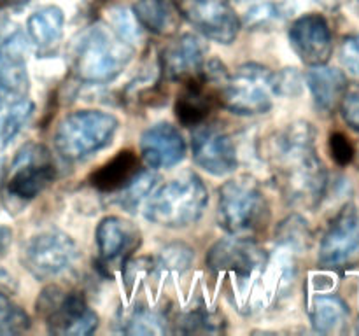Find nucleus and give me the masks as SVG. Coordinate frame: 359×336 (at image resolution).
<instances>
[{
  "label": "nucleus",
  "instance_id": "nucleus-2",
  "mask_svg": "<svg viewBox=\"0 0 359 336\" xmlns=\"http://www.w3.org/2000/svg\"><path fill=\"white\" fill-rule=\"evenodd\" d=\"M135 48L119 38L107 23L91 27L77 46L74 70L86 84H109L130 65Z\"/></svg>",
  "mask_w": 359,
  "mask_h": 336
},
{
  "label": "nucleus",
  "instance_id": "nucleus-4",
  "mask_svg": "<svg viewBox=\"0 0 359 336\" xmlns=\"http://www.w3.org/2000/svg\"><path fill=\"white\" fill-rule=\"evenodd\" d=\"M118 128V118L111 112L81 108L58 122L53 142L63 160L83 161L111 146Z\"/></svg>",
  "mask_w": 359,
  "mask_h": 336
},
{
  "label": "nucleus",
  "instance_id": "nucleus-10",
  "mask_svg": "<svg viewBox=\"0 0 359 336\" xmlns=\"http://www.w3.org/2000/svg\"><path fill=\"white\" fill-rule=\"evenodd\" d=\"M359 262V210L347 203L323 234L319 265L328 270L351 268Z\"/></svg>",
  "mask_w": 359,
  "mask_h": 336
},
{
  "label": "nucleus",
  "instance_id": "nucleus-3",
  "mask_svg": "<svg viewBox=\"0 0 359 336\" xmlns=\"http://www.w3.org/2000/svg\"><path fill=\"white\" fill-rule=\"evenodd\" d=\"M207 203L209 191L203 181L195 172H186L151 192L144 216L149 223L177 230L195 224L207 209Z\"/></svg>",
  "mask_w": 359,
  "mask_h": 336
},
{
  "label": "nucleus",
  "instance_id": "nucleus-25",
  "mask_svg": "<svg viewBox=\"0 0 359 336\" xmlns=\"http://www.w3.org/2000/svg\"><path fill=\"white\" fill-rule=\"evenodd\" d=\"M168 324L172 322L163 312L149 307H135L123 317L121 331L126 335H163L170 331Z\"/></svg>",
  "mask_w": 359,
  "mask_h": 336
},
{
  "label": "nucleus",
  "instance_id": "nucleus-36",
  "mask_svg": "<svg viewBox=\"0 0 359 336\" xmlns=\"http://www.w3.org/2000/svg\"><path fill=\"white\" fill-rule=\"evenodd\" d=\"M330 154L337 164L347 167L354 160V146L349 136L340 132L332 133L330 135Z\"/></svg>",
  "mask_w": 359,
  "mask_h": 336
},
{
  "label": "nucleus",
  "instance_id": "nucleus-14",
  "mask_svg": "<svg viewBox=\"0 0 359 336\" xmlns=\"http://www.w3.org/2000/svg\"><path fill=\"white\" fill-rule=\"evenodd\" d=\"M98 251V266L105 273L125 266L133 252L142 244L140 230L130 220L119 216H107L98 223L95 231Z\"/></svg>",
  "mask_w": 359,
  "mask_h": 336
},
{
  "label": "nucleus",
  "instance_id": "nucleus-40",
  "mask_svg": "<svg viewBox=\"0 0 359 336\" xmlns=\"http://www.w3.org/2000/svg\"><path fill=\"white\" fill-rule=\"evenodd\" d=\"M356 331L359 332V321H358V329H356Z\"/></svg>",
  "mask_w": 359,
  "mask_h": 336
},
{
  "label": "nucleus",
  "instance_id": "nucleus-22",
  "mask_svg": "<svg viewBox=\"0 0 359 336\" xmlns=\"http://www.w3.org/2000/svg\"><path fill=\"white\" fill-rule=\"evenodd\" d=\"M65 28V14L58 6H44L32 13L27 21L28 41L39 52H51L60 44Z\"/></svg>",
  "mask_w": 359,
  "mask_h": 336
},
{
  "label": "nucleus",
  "instance_id": "nucleus-28",
  "mask_svg": "<svg viewBox=\"0 0 359 336\" xmlns=\"http://www.w3.org/2000/svg\"><path fill=\"white\" fill-rule=\"evenodd\" d=\"M277 244L284 252L298 254V252L307 251L311 244V231H309L307 220L302 219L300 216H290L284 219L277 227Z\"/></svg>",
  "mask_w": 359,
  "mask_h": 336
},
{
  "label": "nucleus",
  "instance_id": "nucleus-32",
  "mask_svg": "<svg viewBox=\"0 0 359 336\" xmlns=\"http://www.w3.org/2000/svg\"><path fill=\"white\" fill-rule=\"evenodd\" d=\"M30 328V317L0 289V335H16Z\"/></svg>",
  "mask_w": 359,
  "mask_h": 336
},
{
  "label": "nucleus",
  "instance_id": "nucleus-39",
  "mask_svg": "<svg viewBox=\"0 0 359 336\" xmlns=\"http://www.w3.org/2000/svg\"><path fill=\"white\" fill-rule=\"evenodd\" d=\"M13 2H18V0H0V6H9Z\"/></svg>",
  "mask_w": 359,
  "mask_h": 336
},
{
  "label": "nucleus",
  "instance_id": "nucleus-15",
  "mask_svg": "<svg viewBox=\"0 0 359 336\" xmlns=\"http://www.w3.org/2000/svg\"><path fill=\"white\" fill-rule=\"evenodd\" d=\"M193 160L214 177H223L237 168V149L231 136L217 125L202 122L191 136Z\"/></svg>",
  "mask_w": 359,
  "mask_h": 336
},
{
  "label": "nucleus",
  "instance_id": "nucleus-13",
  "mask_svg": "<svg viewBox=\"0 0 359 336\" xmlns=\"http://www.w3.org/2000/svg\"><path fill=\"white\" fill-rule=\"evenodd\" d=\"M28 38L20 28L0 31V102L11 104L27 97Z\"/></svg>",
  "mask_w": 359,
  "mask_h": 336
},
{
  "label": "nucleus",
  "instance_id": "nucleus-37",
  "mask_svg": "<svg viewBox=\"0 0 359 336\" xmlns=\"http://www.w3.org/2000/svg\"><path fill=\"white\" fill-rule=\"evenodd\" d=\"M340 114L347 126H351L354 132H359V88L346 93L340 104Z\"/></svg>",
  "mask_w": 359,
  "mask_h": 336
},
{
  "label": "nucleus",
  "instance_id": "nucleus-11",
  "mask_svg": "<svg viewBox=\"0 0 359 336\" xmlns=\"http://www.w3.org/2000/svg\"><path fill=\"white\" fill-rule=\"evenodd\" d=\"M55 164L48 149L41 144H27L18 150L13 161L7 195L20 202H30L55 181Z\"/></svg>",
  "mask_w": 359,
  "mask_h": 336
},
{
  "label": "nucleus",
  "instance_id": "nucleus-34",
  "mask_svg": "<svg viewBox=\"0 0 359 336\" xmlns=\"http://www.w3.org/2000/svg\"><path fill=\"white\" fill-rule=\"evenodd\" d=\"M304 83L305 77L297 69H291V66H286V69L279 70V72H272V77H270V86H272L273 97H298L304 91Z\"/></svg>",
  "mask_w": 359,
  "mask_h": 336
},
{
  "label": "nucleus",
  "instance_id": "nucleus-31",
  "mask_svg": "<svg viewBox=\"0 0 359 336\" xmlns=\"http://www.w3.org/2000/svg\"><path fill=\"white\" fill-rule=\"evenodd\" d=\"M195 254L184 244H172L161 251L156 259H153L151 272L156 273H182L189 270Z\"/></svg>",
  "mask_w": 359,
  "mask_h": 336
},
{
  "label": "nucleus",
  "instance_id": "nucleus-30",
  "mask_svg": "<svg viewBox=\"0 0 359 336\" xmlns=\"http://www.w3.org/2000/svg\"><path fill=\"white\" fill-rule=\"evenodd\" d=\"M172 324L177 326V331L191 335V332H221L224 331L226 322L216 312H210L205 307H200L179 315L177 321L172 322Z\"/></svg>",
  "mask_w": 359,
  "mask_h": 336
},
{
  "label": "nucleus",
  "instance_id": "nucleus-1",
  "mask_svg": "<svg viewBox=\"0 0 359 336\" xmlns=\"http://www.w3.org/2000/svg\"><path fill=\"white\" fill-rule=\"evenodd\" d=\"M316 136L314 125L294 121L270 140L269 156L280 191L304 209H316L328 189V172L316 150Z\"/></svg>",
  "mask_w": 359,
  "mask_h": 336
},
{
  "label": "nucleus",
  "instance_id": "nucleus-17",
  "mask_svg": "<svg viewBox=\"0 0 359 336\" xmlns=\"http://www.w3.org/2000/svg\"><path fill=\"white\" fill-rule=\"evenodd\" d=\"M290 44L309 66L325 65L332 58L333 35L328 20L319 13L297 18L290 27Z\"/></svg>",
  "mask_w": 359,
  "mask_h": 336
},
{
  "label": "nucleus",
  "instance_id": "nucleus-12",
  "mask_svg": "<svg viewBox=\"0 0 359 336\" xmlns=\"http://www.w3.org/2000/svg\"><path fill=\"white\" fill-rule=\"evenodd\" d=\"M181 18L209 41L228 46L235 42L242 21L230 0H179Z\"/></svg>",
  "mask_w": 359,
  "mask_h": 336
},
{
  "label": "nucleus",
  "instance_id": "nucleus-9",
  "mask_svg": "<svg viewBox=\"0 0 359 336\" xmlns=\"http://www.w3.org/2000/svg\"><path fill=\"white\" fill-rule=\"evenodd\" d=\"M270 72L258 63H245L228 77L221 91V105L238 115L265 114L272 108Z\"/></svg>",
  "mask_w": 359,
  "mask_h": 336
},
{
  "label": "nucleus",
  "instance_id": "nucleus-20",
  "mask_svg": "<svg viewBox=\"0 0 359 336\" xmlns=\"http://www.w3.org/2000/svg\"><path fill=\"white\" fill-rule=\"evenodd\" d=\"M305 84L318 111L332 114L340 107L347 93V76L335 66L316 65L305 74Z\"/></svg>",
  "mask_w": 359,
  "mask_h": 336
},
{
  "label": "nucleus",
  "instance_id": "nucleus-6",
  "mask_svg": "<svg viewBox=\"0 0 359 336\" xmlns=\"http://www.w3.org/2000/svg\"><path fill=\"white\" fill-rule=\"evenodd\" d=\"M35 307L51 335L86 336L97 331L100 322L83 293L60 286L46 287L39 294Z\"/></svg>",
  "mask_w": 359,
  "mask_h": 336
},
{
  "label": "nucleus",
  "instance_id": "nucleus-35",
  "mask_svg": "<svg viewBox=\"0 0 359 336\" xmlns=\"http://www.w3.org/2000/svg\"><path fill=\"white\" fill-rule=\"evenodd\" d=\"M339 59L349 76L359 79V34L347 35L342 38L339 48Z\"/></svg>",
  "mask_w": 359,
  "mask_h": 336
},
{
  "label": "nucleus",
  "instance_id": "nucleus-38",
  "mask_svg": "<svg viewBox=\"0 0 359 336\" xmlns=\"http://www.w3.org/2000/svg\"><path fill=\"white\" fill-rule=\"evenodd\" d=\"M2 178H4V161L0 160V184H2Z\"/></svg>",
  "mask_w": 359,
  "mask_h": 336
},
{
  "label": "nucleus",
  "instance_id": "nucleus-5",
  "mask_svg": "<svg viewBox=\"0 0 359 336\" xmlns=\"http://www.w3.org/2000/svg\"><path fill=\"white\" fill-rule=\"evenodd\" d=\"M270 206L262 186L249 175L230 178L219 188L217 220L233 237H251L266 226Z\"/></svg>",
  "mask_w": 359,
  "mask_h": 336
},
{
  "label": "nucleus",
  "instance_id": "nucleus-24",
  "mask_svg": "<svg viewBox=\"0 0 359 336\" xmlns=\"http://www.w3.org/2000/svg\"><path fill=\"white\" fill-rule=\"evenodd\" d=\"M349 321V307L335 294L316 296L311 307V322L314 329L323 335L344 331Z\"/></svg>",
  "mask_w": 359,
  "mask_h": 336
},
{
  "label": "nucleus",
  "instance_id": "nucleus-16",
  "mask_svg": "<svg viewBox=\"0 0 359 336\" xmlns=\"http://www.w3.org/2000/svg\"><path fill=\"white\" fill-rule=\"evenodd\" d=\"M205 261L216 272H235L238 276H249L256 270L265 268L270 255L252 238L233 237L216 241L207 252Z\"/></svg>",
  "mask_w": 359,
  "mask_h": 336
},
{
  "label": "nucleus",
  "instance_id": "nucleus-21",
  "mask_svg": "<svg viewBox=\"0 0 359 336\" xmlns=\"http://www.w3.org/2000/svg\"><path fill=\"white\" fill-rule=\"evenodd\" d=\"M140 170V161L133 150H119L112 160L90 175V184L97 191L114 195L125 188Z\"/></svg>",
  "mask_w": 359,
  "mask_h": 336
},
{
  "label": "nucleus",
  "instance_id": "nucleus-26",
  "mask_svg": "<svg viewBox=\"0 0 359 336\" xmlns=\"http://www.w3.org/2000/svg\"><path fill=\"white\" fill-rule=\"evenodd\" d=\"M156 186L158 175L154 174V172L142 170V168H140L139 174H137L125 188L119 189L118 192H114V203L119 209L126 210V212H137V209L149 198L151 192L156 189Z\"/></svg>",
  "mask_w": 359,
  "mask_h": 336
},
{
  "label": "nucleus",
  "instance_id": "nucleus-29",
  "mask_svg": "<svg viewBox=\"0 0 359 336\" xmlns=\"http://www.w3.org/2000/svg\"><path fill=\"white\" fill-rule=\"evenodd\" d=\"M107 24L119 38L135 48L142 38V24L137 20L133 9L126 6H112L107 10Z\"/></svg>",
  "mask_w": 359,
  "mask_h": 336
},
{
  "label": "nucleus",
  "instance_id": "nucleus-23",
  "mask_svg": "<svg viewBox=\"0 0 359 336\" xmlns=\"http://www.w3.org/2000/svg\"><path fill=\"white\" fill-rule=\"evenodd\" d=\"M132 9L142 28L156 35H172L181 21L179 7L172 0H135Z\"/></svg>",
  "mask_w": 359,
  "mask_h": 336
},
{
  "label": "nucleus",
  "instance_id": "nucleus-27",
  "mask_svg": "<svg viewBox=\"0 0 359 336\" xmlns=\"http://www.w3.org/2000/svg\"><path fill=\"white\" fill-rule=\"evenodd\" d=\"M34 114V102L27 97L18 102H0V144L7 146L23 130Z\"/></svg>",
  "mask_w": 359,
  "mask_h": 336
},
{
  "label": "nucleus",
  "instance_id": "nucleus-33",
  "mask_svg": "<svg viewBox=\"0 0 359 336\" xmlns=\"http://www.w3.org/2000/svg\"><path fill=\"white\" fill-rule=\"evenodd\" d=\"M284 16H286V13L279 4L263 2L258 6H252L245 13L244 23L251 30H272L277 24L283 23Z\"/></svg>",
  "mask_w": 359,
  "mask_h": 336
},
{
  "label": "nucleus",
  "instance_id": "nucleus-19",
  "mask_svg": "<svg viewBox=\"0 0 359 336\" xmlns=\"http://www.w3.org/2000/svg\"><path fill=\"white\" fill-rule=\"evenodd\" d=\"M140 156L151 170L172 168L186 156V142L170 122H156L140 136Z\"/></svg>",
  "mask_w": 359,
  "mask_h": 336
},
{
  "label": "nucleus",
  "instance_id": "nucleus-7",
  "mask_svg": "<svg viewBox=\"0 0 359 336\" xmlns=\"http://www.w3.org/2000/svg\"><path fill=\"white\" fill-rule=\"evenodd\" d=\"M230 72L221 59L205 62L200 74L182 83L181 93L175 100V118L182 126L196 128L207 121L210 112L221 105V91Z\"/></svg>",
  "mask_w": 359,
  "mask_h": 336
},
{
  "label": "nucleus",
  "instance_id": "nucleus-8",
  "mask_svg": "<svg viewBox=\"0 0 359 336\" xmlns=\"http://www.w3.org/2000/svg\"><path fill=\"white\" fill-rule=\"evenodd\" d=\"M79 251L72 237L58 230L34 234L21 248V262L34 279L51 280L76 262Z\"/></svg>",
  "mask_w": 359,
  "mask_h": 336
},
{
  "label": "nucleus",
  "instance_id": "nucleus-18",
  "mask_svg": "<svg viewBox=\"0 0 359 336\" xmlns=\"http://www.w3.org/2000/svg\"><path fill=\"white\" fill-rule=\"evenodd\" d=\"M207 62V46L198 35L182 34L165 46L160 56L161 74L172 83L191 79Z\"/></svg>",
  "mask_w": 359,
  "mask_h": 336
}]
</instances>
